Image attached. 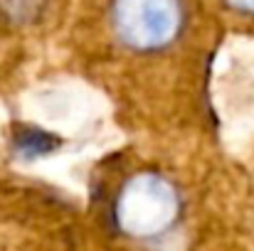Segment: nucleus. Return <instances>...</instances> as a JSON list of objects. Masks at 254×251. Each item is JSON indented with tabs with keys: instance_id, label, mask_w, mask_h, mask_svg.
Returning a JSON list of instances; mask_svg holds the SVG:
<instances>
[{
	"instance_id": "obj_1",
	"label": "nucleus",
	"mask_w": 254,
	"mask_h": 251,
	"mask_svg": "<svg viewBox=\"0 0 254 251\" xmlns=\"http://www.w3.org/2000/svg\"><path fill=\"white\" fill-rule=\"evenodd\" d=\"M222 32L210 0H72L64 47L138 133L202 136Z\"/></svg>"
},
{
	"instance_id": "obj_2",
	"label": "nucleus",
	"mask_w": 254,
	"mask_h": 251,
	"mask_svg": "<svg viewBox=\"0 0 254 251\" xmlns=\"http://www.w3.org/2000/svg\"><path fill=\"white\" fill-rule=\"evenodd\" d=\"M89 219L104 251H254L242 177L197 136H143L104 158Z\"/></svg>"
},
{
	"instance_id": "obj_3",
	"label": "nucleus",
	"mask_w": 254,
	"mask_h": 251,
	"mask_svg": "<svg viewBox=\"0 0 254 251\" xmlns=\"http://www.w3.org/2000/svg\"><path fill=\"white\" fill-rule=\"evenodd\" d=\"M72 0H0V84L22 77L64 35Z\"/></svg>"
},
{
	"instance_id": "obj_4",
	"label": "nucleus",
	"mask_w": 254,
	"mask_h": 251,
	"mask_svg": "<svg viewBox=\"0 0 254 251\" xmlns=\"http://www.w3.org/2000/svg\"><path fill=\"white\" fill-rule=\"evenodd\" d=\"M64 212L35 187L0 177V251H57L69 239Z\"/></svg>"
},
{
	"instance_id": "obj_5",
	"label": "nucleus",
	"mask_w": 254,
	"mask_h": 251,
	"mask_svg": "<svg viewBox=\"0 0 254 251\" xmlns=\"http://www.w3.org/2000/svg\"><path fill=\"white\" fill-rule=\"evenodd\" d=\"M222 27H232L254 37V0H210Z\"/></svg>"
}]
</instances>
